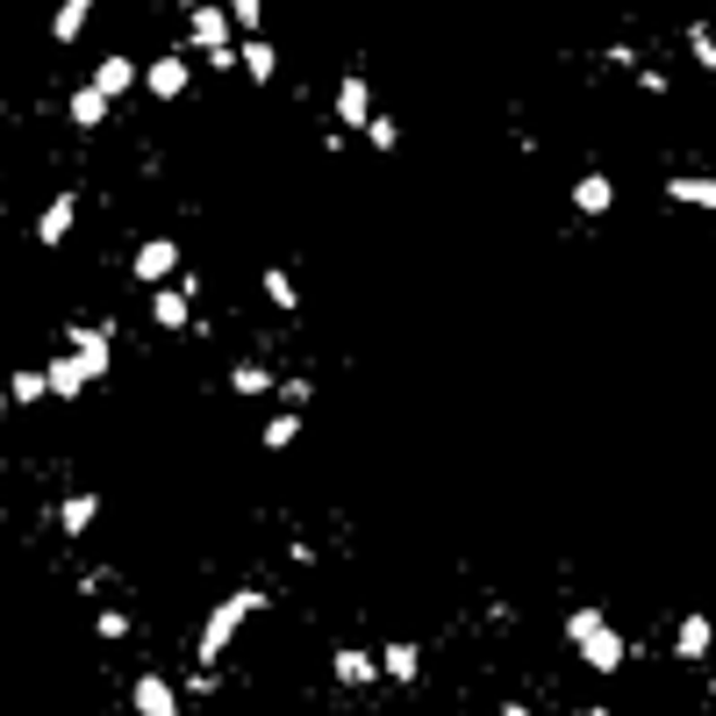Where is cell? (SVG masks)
I'll list each match as a JSON object with an SVG mask.
<instances>
[{"label": "cell", "mask_w": 716, "mask_h": 716, "mask_svg": "<svg viewBox=\"0 0 716 716\" xmlns=\"http://www.w3.org/2000/svg\"><path fill=\"white\" fill-rule=\"evenodd\" d=\"M258 609H266V588H237V595H222L215 609H208V624H201V645H194V652H201V666H215L222 652H230V638L244 631V616H258Z\"/></svg>", "instance_id": "1"}, {"label": "cell", "mask_w": 716, "mask_h": 716, "mask_svg": "<svg viewBox=\"0 0 716 716\" xmlns=\"http://www.w3.org/2000/svg\"><path fill=\"white\" fill-rule=\"evenodd\" d=\"M65 351L79 358V373H86V380H101V373H108V358H115V337H108L101 323H72V330H65Z\"/></svg>", "instance_id": "2"}, {"label": "cell", "mask_w": 716, "mask_h": 716, "mask_svg": "<svg viewBox=\"0 0 716 716\" xmlns=\"http://www.w3.org/2000/svg\"><path fill=\"white\" fill-rule=\"evenodd\" d=\"M129 273H137L144 287H165V280L180 273V244H172V237H151V244H137V258H129Z\"/></svg>", "instance_id": "3"}, {"label": "cell", "mask_w": 716, "mask_h": 716, "mask_svg": "<svg viewBox=\"0 0 716 716\" xmlns=\"http://www.w3.org/2000/svg\"><path fill=\"white\" fill-rule=\"evenodd\" d=\"M187 86H194V72H187V58H180V51H165V58L144 65V94H158V101H180Z\"/></svg>", "instance_id": "4"}, {"label": "cell", "mask_w": 716, "mask_h": 716, "mask_svg": "<svg viewBox=\"0 0 716 716\" xmlns=\"http://www.w3.org/2000/svg\"><path fill=\"white\" fill-rule=\"evenodd\" d=\"M187 44H194V51H230V8H194V15H187Z\"/></svg>", "instance_id": "5"}, {"label": "cell", "mask_w": 716, "mask_h": 716, "mask_svg": "<svg viewBox=\"0 0 716 716\" xmlns=\"http://www.w3.org/2000/svg\"><path fill=\"white\" fill-rule=\"evenodd\" d=\"M573 652H580L588 666H595V674H616V666L631 659V645H624V631H609V624H602V631H588V638H580Z\"/></svg>", "instance_id": "6"}, {"label": "cell", "mask_w": 716, "mask_h": 716, "mask_svg": "<svg viewBox=\"0 0 716 716\" xmlns=\"http://www.w3.org/2000/svg\"><path fill=\"white\" fill-rule=\"evenodd\" d=\"M666 201H681V208H702V215H716V172H674V180H666Z\"/></svg>", "instance_id": "7"}, {"label": "cell", "mask_w": 716, "mask_h": 716, "mask_svg": "<svg viewBox=\"0 0 716 716\" xmlns=\"http://www.w3.org/2000/svg\"><path fill=\"white\" fill-rule=\"evenodd\" d=\"M366 122H373V86L351 72V79L337 86V129H366Z\"/></svg>", "instance_id": "8"}, {"label": "cell", "mask_w": 716, "mask_h": 716, "mask_svg": "<svg viewBox=\"0 0 716 716\" xmlns=\"http://www.w3.org/2000/svg\"><path fill=\"white\" fill-rule=\"evenodd\" d=\"M330 674H337L344 688H373V681H380V652L344 645V652H330Z\"/></svg>", "instance_id": "9"}, {"label": "cell", "mask_w": 716, "mask_h": 716, "mask_svg": "<svg viewBox=\"0 0 716 716\" xmlns=\"http://www.w3.org/2000/svg\"><path fill=\"white\" fill-rule=\"evenodd\" d=\"M94 94H101V101H122V94H129V86H144V72L129 65V58H101V65H94Z\"/></svg>", "instance_id": "10"}, {"label": "cell", "mask_w": 716, "mask_h": 716, "mask_svg": "<svg viewBox=\"0 0 716 716\" xmlns=\"http://www.w3.org/2000/svg\"><path fill=\"white\" fill-rule=\"evenodd\" d=\"M72 215H79V201H72V194H51L44 215H36V244H65L72 237Z\"/></svg>", "instance_id": "11"}, {"label": "cell", "mask_w": 716, "mask_h": 716, "mask_svg": "<svg viewBox=\"0 0 716 716\" xmlns=\"http://www.w3.org/2000/svg\"><path fill=\"white\" fill-rule=\"evenodd\" d=\"M129 702H137V716H187L180 695H172V681H158V674H144V681L129 688Z\"/></svg>", "instance_id": "12"}, {"label": "cell", "mask_w": 716, "mask_h": 716, "mask_svg": "<svg viewBox=\"0 0 716 716\" xmlns=\"http://www.w3.org/2000/svg\"><path fill=\"white\" fill-rule=\"evenodd\" d=\"M716 645V624L709 616H681V631H674V659H709Z\"/></svg>", "instance_id": "13"}, {"label": "cell", "mask_w": 716, "mask_h": 716, "mask_svg": "<svg viewBox=\"0 0 716 716\" xmlns=\"http://www.w3.org/2000/svg\"><path fill=\"white\" fill-rule=\"evenodd\" d=\"M187 301H194V280L187 287H158L151 294V323L158 330H187Z\"/></svg>", "instance_id": "14"}, {"label": "cell", "mask_w": 716, "mask_h": 716, "mask_svg": "<svg viewBox=\"0 0 716 716\" xmlns=\"http://www.w3.org/2000/svg\"><path fill=\"white\" fill-rule=\"evenodd\" d=\"M573 208H580V215H609V208H616V187H609V172H580V187H573Z\"/></svg>", "instance_id": "15"}, {"label": "cell", "mask_w": 716, "mask_h": 716, "mask_svg": "<svg viewBox=\"0 0 716 716\" xmlns=\"http://www.w3.org/2000/svg\"><path fill=\"white\" fill-rule=\"evenodd\" d=\"M237 65L251 72V79H273V72H280V51L266 44V36H244V44H237Z\"/></svg>", "instance_id": "16"}, {"label": "cell", "mask_w": 716, "mask_h": 716, "mask_svg": "<svg viewBox=\"0 0 716 716\" xmlns=\"http://www.w3.org/2000/svg\"><path fill=\"white\" fill-rule=\"evenodd\" d=\"M44 380H51V394H65V402H72V394H86V387H94V380H86L79 373V358H51V366H44Z\"/></svg>", "instance_id": "17"}, {"label": "cell", "mask_w": 716, "mask_h": 716, "mask_svg": "<svg viewBox=\"0 0 716 716\" xmlns=\"http://www.w3.org/2000/svg\"><path fill=\"white\" fill-rule=\"evenodd\" d=\"M101 122H108V101L94 86H72V129H101Z\"/></svg>", "instance_id": "18"}, {"label": "cell", "mask_w": 716, "mask_h": 716, "mask_svg": "<svg viewBox=\"0 0 716 716\" xmlns=\"http://www.w3.org/2000/svg\"><path fill=\"white\" fill-rule=\"evenodd\" d=\"M380 674H387V681H416V674H423V652H416V645H387V652H380Z\"/></svg>", "instance_id": "19"}, {"label": "cell", "mask_w": 716, "mask_h": 716, "mask_svg": "<svg viewBox=\"0 0 716 716\" xmlns=\"http://www.w3.org/2000/svg\"><path fill=\"white\" fill-rule=\"evenodd\" d=\"M86 15H94L86 0H65V8L51 15V36H58V44H79V36H86Z\"/></svg>", "instance_id": "20"}, {"label": "cell", "mask_w": 716, "mask_h": 716, "mask_svg": "<svg viewBox=\"0 0 716 716\" xmlns=\"http://www.w3.org/2000/svg\"><path fill=\"white\" fill-rule=\"evenodd\" d=\"M94 516H101V495H72L65 509H58V530H65V538H79V530L94 523Z\"/></svg>", "instance_id": "21"}, {"label": "cell", "mask_w": 716, "mask_h": 716, "mask_svg": "<svg viewBox=\"0 0 716 716\" xmlns=\"http://www.w3.org/2000/svg\"><path fill=\"white\" fill-rule=\"evenodd\" d=\"M258 437H266V452H287V444H294V437H301V416H294V409H280V416H273V423L258 430Z\"/></svg>", "instance_id": "22"}, {"label": "cell", "mask_w": 716, "mask_h": 716, "mask_svg": "<svg viewBox=\"0 0 716 716\" xmlns=\"http://www.w3.org/2000/svg\"><path fill=\"white\" fill-rule=\"evenodd\" d=\"M44 394H51L44 373H15V380H8V402H15V409H29V402H44Z\"/></svg>", "instance_id": "23"}, {"label": "cell", "mask_w": 716, "mask_h": 716, "mask_svg": "<svg viewBox=\"0 0 716 716\" xmlns=\"http://www.w3.org/2000/svg\"><path fill=\"white\" fill-rule=\"evenodd\" d=\"M266 301H273V308H287V316L301 308V294H294V280L280 273V266H266Z\"/></svg>", "instance_id": "24"}, {"label": "cell", "mask_w": 716, "mask_h": 716, "mask_svg": "<svg viewBox=\"0 0 716 716\" xmlns=\"http://www.w3.org/2000/svg\"><path fill=\"white\" fill-rule=\"evenodd\" d=\"M688 58H695L702 72H716V36H709V22H695V29H688Z\"/></svg>", "instance_id": "25"}, {"label": "cell", "mask_w": 716, "mask_h": 716, "mask_svg": "<svg viewBox=\"0 0 716 716\" xmlns=\"http://www.w3.org/2000/svg\"><path fill=\"white\" fill-rule=\"evenodd\" d=\"M602 624H609V616H602L595 602H580V609L566 616V638H573V645H580V638H588V631H602Z\"/></svg>", "instance_id": "26"}, {"label": "cell", "mask_w": 716, "mask_h": 716, "mask_svg": "<svg viewBox=\"0 0 716 716\" xmlns=\"http://www.w3.org/2000/svg\"><path fill=\"white\" fill-rule=\"evenodd\" d=\"M230 387H237V394H266V387H273V373H266V366H237Z\"/></svg>", "instance_id": "27"}, {"label": "cell", "mask_w": 716, "mask_h": 716, "mask_svg": "<svg viewBox=\"0 0 716 716\" xmlns=\"http://www.w3.org/2000/svg\"><path fill=\"white\" fill-rule=\"evenodd\" d=\"M366 144H373V151H394V144H402V129H394L387 115H373V122H366Z\"/></svg>", "instance_id": "28"}, {"label": "cell", "mask_w": 716, "mask_h": 716, "mask_svg": "<svg viewBox=\"0 0 716 716\" xmlns=\"http://www.w3.org/2000/svg\"><path fill=\"white\" fill-rule=\"evenodd\" d=\"M258 22H266V8H258V0H237V8H230V29H258Z\"/></svg>", "instance_id": "29"}, {"label": "cell", "mask_w": 716, "mask_h": 716, "mask_svg": "<svg viewBox=\"0 0 716 716\" xmlns=\"http://www.w3.org/2000/svg\"><path fill=\"white\" fill-rule=\"evenodd\" d=\"M94 631L115 645V638H129V616H122V609H101V624H94Z\"/></svg>", "instance_id": "30"}, {"label": "cell", "mask_w": 716, "mask_h": 716, "mask_svg": "<svg viewBox=\"0 0 716 716\" xmlns=\"http://www.w3.org/2000/svg\"><path fill=\"white\" fill-rule=\"evenodd\" d=\"M495 716H530V709H523V702H502V709H495Z\"/></svg>", "instance_id": "31"}, {"label": "cell", "mask_w": 716, "mask_h": 716, "mask_svg": "<svg viewBox=\"0 0 716 716\" xmlns=\"http://www.w3.org/2000/svg\"><path fill=\"white\" fill-rule=\"evenodd\" d=\"M573 716H609V709H573Z\"/></svg>", "instance_id": "32"}, {"label": "cell", "mask_w": 716, "mask_h": 716, "mask_svg": "<svg viewBox=\"0 0 716 716\" xmlns=\"http://www.w3.org/2000/svg\"><path fill=\"white\" fill-rule=\"evenodd\" d=\"M0 416H8V387H0Z\"/></svg>", "instance_id": "33"}, {"label": "cell", "mask_w": 716, "mask_h": 716, "mask_svg": "<svg viewBox=\"0 0 716 716\" xmlns=\"http://www.w3.org/2000/svg\"><path fill=\"white\" fill-rule=\"evenodd\" d=\"M709 695H716V681H709Z\"/></svg>", "instance_id": "34"}]
</instances>
